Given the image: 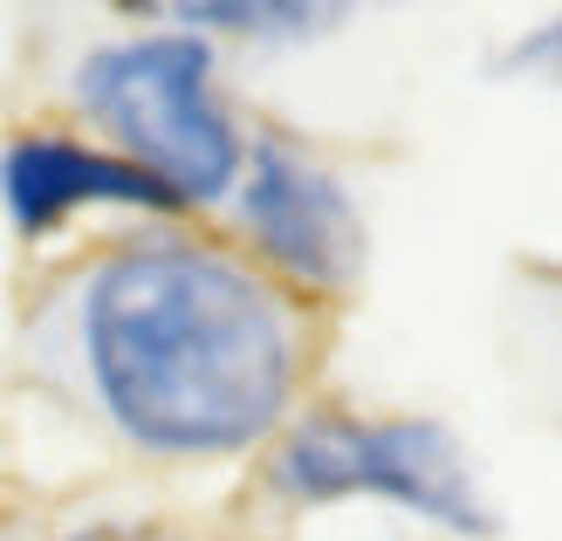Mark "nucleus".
<instances>
[{
  "label": "nucleus",
  "mask_w": 562,
  "mask_h": 541,
  "mask_svg": "<svg viewBox=\"0 0 562 541\" xmlns=\"http://www.w3.org/2000/svg\"><path fill=\"white\" fill-rule=\"evenodd\" d=\"M63 323L90 412L165 466L268 452L316 363V308L186 219H145L82 261Z\"/></svg>",
  "instance_id": "obj_1"
},
{
  "label": "nucleus",
  "mask_w": 562,
  "mask_h": 541,
  "mask_svg": "<svg viewBox=\"0 0 562 541\" xmlns=\"http://www.w3.org/2000/svg\"><path fill=\"white\" fill-rule=\"evenodd\" d=\"M63 97L76 131L131 158L179 199V213H220L247 172L255 131L220 82V48L192 27H137L69 63Z\"/></svg>",
  "instance_id": "obj_2"
},
{
  "label": "nucleus",
  "mask_w": 562,
  "mask_h": 541,
  "mask_svg": "<svg viewBox=\"0 0 562 541\" xmlns=\"http://www.w3.org/2000/svg\"><path fill=\"white\" fill-rule=\"evenodd\" d=\"M261 480L289 507L384 500L453 541L501 534V515L467 439L426 412H344V405L295 412L281 425V439L261 452Z\"/></svg>",
  "instance_id": "obj_3"
},
{
  "label": "nucleus",
  "mask_w": 562,
  "mask_h": 541,
  "mask_svg": "<svg viewBox=\"0 0 562 541\" xmlns=\"http://www.w3.org/2000/svg\"><path fill=\"white\" fill-rule=\"evenodd\" d=\"M227 226L247 261L308 308L350 295L363 281V261H371V234H363L350 179L308 151L302 137L255 131L247 172L227 199Z\"/></svg>",
  "instance_id": "obj_4"
},
{
  "label": "nucleus",
  "mask_w": 562,
  "mask_h": 541,
  "mask_svg": "<svg viewBox=\"0 0 562 541\" xmlns=\"http://www.w3.org/2000/svg\"><path fill=\"white\" fill-rule=\"evenodd\" d=\"M0 213L21 240H48L82 213H131V219H186L179 199L145 179L131 158L97 145L69 124H27L0 145Z\"/></svg>",
  "instance_id": "obj_5"
},
{
  "label": "nucleus",
  "mask_w": 562,
  "mask_h": 541,
  "mask_svg": "<svg viewBox=\"0 0 562 541\" xmlns=\"http://www.w3.org/2000/svg\"><path fill=\"white\" fill-rule=\"evenodd\" d=\"M363 14V0H172V27H192L213 48H323Z\"/></svg>",
  "instance_id": "obj_6"
},
{
  "label": "nucleus",
  "mask_w": 562,
  "mask_h": 541,
  "mask_svg": "<svg viewBox=\"0 0 562 541\" xmlns=\"http://www.w3.org/2000/svg\"><path fill=\"white\" fill-rule=\"evenodd\" d=\"M501 76H521V82H549V90H562V8H549L542 21H528L521 35L501 48Z\"/></svg>",
  "instance_id": "obj_7"
},
{
  "label": "nucleus",
  "mask_w": 562,
  "mask_h": 541,
  "mask_svg": "<svg viewBox=\"0 0 562 541\" xmlns=\"http://www.w3.org/2000/svg\"><path fill=\"white\" fill-rule=\"evenodd\" d=\"M103 8H117L131 21H158V14H172V0H103Z\"/></svg>",
  "instance_id": "obj_8"
},
{
  "label": "nucleus",
  "mask_w": 562,
  "mask_h": 541,
  "mask_svg": "<svg viewBox=\"0 0 562 541\" xmlns=\"http://www.w3.org/2000/svg\"><path fill=\"white\" fill-rule=\"evenodd\" d=\"M63 541H117V528H82V534H63Z\"/></svg>",
  "instance_id": "obj_9"
},
{
  "label": "nucleus",
  "mask_w": 562,
  "mask_h": 541,
  "mask_svg": "<svg viewBox=\"0 0 562 541\" xmlns=\"http://www.w3.org/2000/svg\"><path fill=\"white\" fill-rule=\"evenodd\" d=\"M117 541H186V534H172V528H151V534H117Z\"/></svg>",
  "instance_id": "obj_10"
}]
</instances>
